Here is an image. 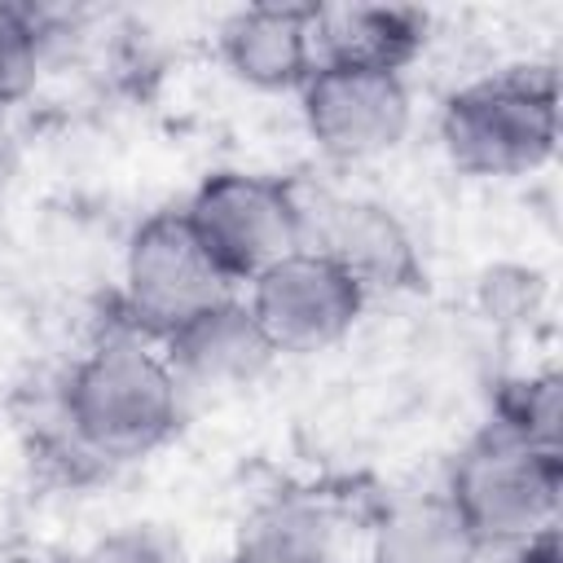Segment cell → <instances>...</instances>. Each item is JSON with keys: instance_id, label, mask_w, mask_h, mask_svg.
<instances>
[{"instance_id": "obj_1", "label": "cell", "mask_w": 563, "mask_h": 563, "mask_svg": "<svg viewBox=\"0 0 563 563\" xmlns=\"http://www.w3.org/2000/svg\"><path fill=\"white\" fill-rule=\"evenodd\" d=\"M180 405L185 387L163 347L119 325L70 365L57 418L79 453L128 462L145 457L180 427Z\"/></svg>"}, {"instance_id": "obj_2", "label": "cell", "mask_w": 563, "mask_h": 563, "mask_svg": "<svg viewBox=\"0 0 563 563\" xmlns=\"http://www.w3.org/2000/svg\"><path fill=\"white\" fill-rule=\"evenodd\" d=\"M444 158L475 180H515L559 150V79L545 66H515L462 84L440 106Z\"/></svg>"}, {"instance_id": "obj_3", "label": "cell", "mask_w": 563, "mask_h": 563, "mask_svg": "<svg viewBox=\"0 0 563 563\" xmlns=\"http://www.w3.org/2000/svg\"><path fill=\"white\" fill-rule=\"evenodd\" d=\"M440 493L471 528L479 550H515L554 528L563 493V453L532 449L488 422L453 457Z\"/></svg>"}, {"instance_id": "obj_4", "label": "cell", "mask_w": 563, "mask_h": 563, "mask_svg": "<svg viewBox=\"0 0 563 563\" xmlns=\"http://www.w3.org/2000/svg\"><path fill=\"white\" fill-rule=\"evenodd\" d=\"M180 216L233 286H246L282 255L299 251L308 233L303 194L290 180L264 172L202 176Z\"/></svg>"}, {"instance_id": "obj_5", "label": "cell", "mask_w": 563, "mask_h": 563, "mask_svg": "<svg viewBox=\"0 0 563 563\" xmlns=\"http://www.w3.org/2000/svg\"><path fill=\"white\" fill-rule=\"evenodd\" d=\"M233 282L211 264L194 229L185 224L180 207L154 211L136 224L123 251V282H119V325L163 343L198 312L224 303Z\"/></svg>"}, {"instance_id": "obj_6", "label": "cell", "mask_w": 563, "mask_h": 563, "mask_svg": "<svg viewBox=\"0 0 563 563\" xmlns=\"http://www.w3.org/2000/svg\"><path fill=\"white\" fill-rule=\"evenodd\" d=\"M369 295L317 246H299L246 282V308L277 356L334 347L361 321Z\"/></svg>"}, {"instance_id": "obj_7", "label": "cell", "mask_w": 563, "mask_h": 563, "mask_svg": "<svg viewBox=\"0 0 563 563\" xmlns=\"http://www.w3.org/2000/svg\"><path fill=\"white\" fill-rule=\"evenodd\" d=\"M299 114L312 145L334 163H369L391 154L413 123L405 75L361 66H317L299 88Z\"/></svg>"}, {"instance_id": "obj_8", "label": "cell", "mask_w": 563, "mask_h": 563, "mask_svg": "<svg viewBox=\"0 0 563 563\" xmlns=\"http://www.w3.org/2000/svg\"><path fill=\"white\" fill-rule=\"evenodd\" d=\"M308 233L303 246L330 255L347 277L374 290H422L427 268L405 220L374 198H321L317 207L303 198Z\"/></svg>"}, {"instance_id": "obj_9", "label": "cell", "mask_w": 563, "mask_h": 563, "mask_svg": "<svg viewBox=\"0 0 563 563\" xmlns=\"http://www.w3.org/2000/svg\"><path fill=\"white\" fill-rule=\"evenodd\" d=\"M317 4H246L220 26V62L260 92H299L317 70Z\"/></svg>"}, {"instance_id": "obj_10", "label": "cell", "mask_w": 563, "mask_h": 563, "mask_svg": "<svg viewBox=\"0 0 563 563\" xmlns=\"http://www.w3.org/2000/svg\"><path fill=\"white\" fill-rule=\"evenodd\" d=\"M158 347H163L176 383L180 387H202V391L251 387L277 361L273 343L264 339V330L255 325L246 299H238V295H229L224 303L198 312L189 325H180Z\"/></svg>"}, {"instance_id": "obj_11", "label": "cell", "mask_w": 563, "mask_h": 563, "mask_svg": "<svg viewBox=\"0 0 563 563\" xmlns=\"http://www.w3.org/2000/svg\"><path fill=\"white\" fill-rule=\"evenodd\" d=\"M317 66L405 75L427 44V13L409 4H317Z\"/></svg>"}, {"instance_id": "obj_12", "label": "cell", "mask_w": 563, "mask_h": 563, "mask_svg": "<svg viewBox=\"0 0 563 563\" xmlns=\"http://www.w3.org/2000/svg\"><path fill=\"white\" fill-rule=\"evenodd\" d=\"M479 541L444 493L391 501L369 532V563H479Z\"/></svg>"}, {"instance_id": "obj_13", "label": "cell", "mask_w": 563, "mask_h": 563, "mask_svg": "<svg viewBox=\"0 0 563 563\" xmlns=\"http://www.w3.org/2000/svg\"><path fill=\"white\" fill-rule=\"evenodd\" d=\"M229 563H339L334 523L312 501H268L238 528Z\"/></svg>"}, {"instance_id": "obj_14", "label": "cell", "mask_w": 563, "mask_h": 563, "mask_svg": "<svg viewBox=\"0 0 563 563\" xmlns=\"http://www.w3.org/2000/svg\"><path fill=\"white\" fill-rule=\"evenodd\" d=\"M559 391L563 387H559L554 369L506 378L497 387V400H493V427H501L506 435H515L532 449H554L559 453V422H563Z\"/></svg>"}, {"instance_id": "obj_15", "label": "cell", "mask_w": 563, "mask_h": 563, "mask_svg": "<svg viewBox=\"0 0 563 563\" xmlns=\"http://www.w3.org/2000/svg\"><path fill=\"white\" fill-rule=\"evenodd\" d=\"M44 53H48V26L40 9L0 0V110L35 92Z\"/></svg>"}, {"instance_id": "obj_16", "label": "cell", "mask_w": 563, "mask_h": 563, "mask_svg": "<svg viewBox=\"0 0 563 563\" xmlns=\"http://www.w3.org/2000/svg\"><path fill=\"white\" fill-rule=\"evenodd\" d=\"M84 563H185V554L158 528H123V532L106 537Z\"/></svg>"}]
</instances>
